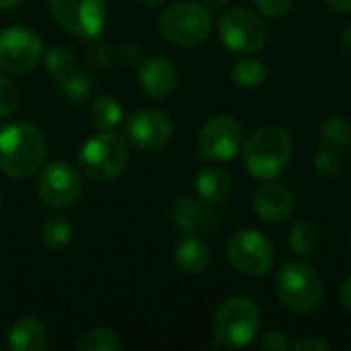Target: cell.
I'll use <instances>...</instances> for the list:
<instances>
[{"instance_id":"6da1fadb","label":"cell","mask_w":351,"mask_h":351,"mask_svg":"<svg viewBox=\"0 0 351 351\" xmlns=\"http://www.w3.org/2000/svg\"><path fill=\"white\" fill-rule=\"evenodd\" d=\"M47 142L43 132L16 119L0 130V171L10 179H29L45 162Z\"/></svg>"},{"instance_id":"7a4b0ae2","label":"cell","mask_w":351,"mask_h":351,"mask_svg":"<svg viewBox=\"0 0 351 351\" xmlns=\"http://www.w3.org/2000/svg\"><path fill=\"white\" fill-rule=\"evenodd\" d=\"M294 144L290 134L280 125H265L251 134L243 146V162L251 177L259 181L278 179L290 165Z\"/></svg>"},{"instance_id":"3957f363","label":"cell","mask_w":351,"mask_h":351,"mask_svg":"<svg viewBox=\"0 0 351 351\" xmlns=\"http://www.w3.org/2000/svg\"><path fill=\"white\" fill-rule=\"evenodd\" d=\"M130 162L128 140L111 130L90 136L78 150V167L82 175L95 183H109L117 179Z\"/></svg>"},{"instance_id":"277c9868","label":"cell","mask_w":351,"mask_h":351,"mask_svg":"<svg viewBox=\"0 0 351 351\" xmlns=\"http://www.w3.org/2000/svg\"><path fill=\"white\" fill-rule=\"evenodd\" d=\"M214 27V19L208 6L197 2H175L160 14V33L167 41L179 47L202 45Z\"/></svg>"},{"instance_id":"5b68a950","label":"cell","mask_w":351,"mask_h":351,"mask_svg":"<svg viewBox=\"0 0 351 351\" xmlns=\"http://www.w3.org/2000/svg\"><path fill=\"white\" fill-rule=\"evenodd\" d=\"M276 292L284 306L294 313H313L325 298L321 276L304 261H290L276 280Z\"/></svg>"},{"instance_id":"8992f818","label":"cell","mask_w":351,"mask_h":351,"mask_svg":"<svg viewBox=\"0 0 351 351\" xmlns=\"http://www.w3.org/2000/svg\"><path fill=\"white\" fill-rule=\"evenodd\" d=\"M261 325V313L257 304L247 296H234L226 300L214 321V337L222 348L249 346Z\"/></svg>"},{"instance_id":"52a82bcc","label":"cell","mask_w":351,"mask_h":351,"mask_svg":"<svg viewBox=\"0 0 351 351\" xmlns=\"http://www.w3.org/2000/svg\"><path fill=\"white\" fill-rule=\"evenodd\" d=\"M53 19L70 35L78 39H95L107 23L103 0H47Z\"/></svg>"},{"instance_id":"ba28073f","label":"cell","mask_w":351,"mask_h":351,"mask_svg":"<svg viewBox=\"0 0 351 351\" xmlns=\"http://www.w3.org/2000/svg\"><path fill=\"white\" fill-rule=\"evenodd\" d=\"M226 255L230 265L249 278H261L265 276L274 265V245L267 241V237L259 230L245 228L232 234L226 247Z\"/></svg>"},{"instance_id":"9c48e42d","label":"cell","mask_w":351,"mask_h":351,"mask_svg":"<svg viewBox=\"0 0 351 351\" xmlns=\"http://www.w3.org/2000/svg\"><path fill=\"white\" fill-rule=\"evenodd\" d=\"M222 43L237 53H255L265 45L267 29L263 21L247 8H228L218 21Z\"/></svg>"},{"instance_id":"30bf717a","label":"cell","mask_w":351,"mask_h":351,"mask_svg":"<svg viewBox=\"0 0 351 351\" xmlns=\"http://www.w3.org/2000/svg\"><path fill=\"white\" fill-rule=\"evenodd\" d=\"M43 56L39 35L27 27L0 29V70L8 74L31 72Z\"/></svg>"},{"instance_id":"8fae6325","label":"cell","mask_w":351,"mask_h":351,"mask_svg":"<svg viewBox=\"0 0 351 351\" xmlns=\"http://www.w3.org/2000/svg\"><path fill=\"white\" fill-rule=\"evenodd\" d=\"M37 187L39 197L45 206L66 210L74 206L82 193L80 171L66 160H53L47 167H43Z\"/></svg>"},{"instance_id":"7c38bea8","label":"cell","mask_w":351,"mask_h":351,"mask_svg":"<svg viewBox=\"0 0 351 351\" xmlns=\"http://www.w3.org/2000/svg\"><path fill=\"white\" fill-rule=\"evenodd\" d=\"M243 144V128L230 115L210 117L197 138L199 154L212 162H226L237 156Z\"/></svg>"},{"instance_id":"4fadbf2b","label":"cell","mask_w":351,"mask_h":351,"mask_svg":"<svg viewBox=\"0 0 351 351\" xmlns=\"http://www.w3.org/2000/svg\"><path fill=\"white\" fill-rule=\"evenodd\" d=\"M125 138L136 148L158 150L173 138V121L156 109H138L125 119Z\"/></svg>"},{"instance_id":"5bb4252c","label":"cell","mask_w":351,"mask_h":351,"mask_svg":"<svg viewBox=\"0 0 351 351\" xmlns=\"http://www.w3.org/2000/svg\"><path fill=\"white\" fill-rule=\"evenodd\" d=\"M138 82L146 95L154 99H165L175 93L179 76L175 66L162 56H150L140 62L138 68Z\"/></svg>"},{"instance_id":"9a60e30c","label":"cell","mask_w":351,"mask_h":351,"mask_svg":"<svg viewBox=\"0 0 351 351\" xmlns=\"http://www.w3.org/2000/svg\"><path fill=\"white\" fill-rule=\"evenodd\" d=\"M253 210L255 214L269 224H280L288 220V216L294 210V197L292 193L278 183H265L261 185L253 195Z\"/></svg>"},{"instance_id":"2e32d148","label":"cell","mask_w":351,"mask_h":351,"mask_svg":"<svg viewBox=\"0 0 351 351\" xmlns=\"http://www.w3.org/2000/svg\"><path fill=\"white\" fill-rule=\"evenodd\" d=\"M175 226L187 234H202L212 228L214 216L204 199H195L191 195H183L177 199L173 208Z\"/></svg>"},{"instance_id":"e0dca14e","label":"cell","mask_w":351,"mask_h":351,"mask_svg":"<svg viewBox=\"0 0 351 351\" xmlns=\"http://www.w3.org/2000/svg\"><path fill=\"white\" fill-rule=\"evenodd\" d=\"M175 265L183 271V274H202L208 265H210V247L204 239L195 237V234H187L183 239L177 241L175 251Z\"/></svg>"},{"instance_id":"ac0fdd59","label":"cell","mask_w":351,"mask_h":351,"mask_svg":"<svg viewBox=\"0 0 351 351\" xmlns=\"http://www.w3.org/2000/svg\"><path fill=\"white\" fill-rule=\"evenodd\" d=\"M47 346V331L35 317H21L8 333V348L12 351H43Z\"/></svg>"},{"instance_id":"d6986e66","label":"cell","mask_w":351,"mask_h":351,"mask_svg":"<svg viewBox=\"0 0 351 351\" xmlns=\"http://www.w3.org/2000/svg\"><path fill=\"white\" fill-rule=\"evenodd\" d=\"M232 181L230 177L218 167H206L195 175V191L197 197L204 199L208 206L224 204L230 195Z\"/></svg>"},{"instance_id":"ffe728a7","label":"cell","mask_w":351,"mask_h":351,"mask_svg":"<svg viewBox=\"0 0 351 351\" xmlns=\"http://www.w3.org/2000/svg\"><path fill=\"white\" fill-rule=\"evenodd\" d=\"M288 243H290V249L294 255L311 257L313 253H317V249L321 245V230L311 220H298L290 228Z\"/></svg>"},{"instance_id":"44dd1931","label":"cell","mask_w":351,"mask_h":351,"mask_svg":"<svg viewBox=\"0 0 351 351\" xmlns=\"http://www.w3.org/2000/svg\"><path fill=\"white\" fill-rule=\"evenodd\" d=\"M43 66L45 72L58 80V82H66L74 72H76V58L74 51L66 45H56L51 47L45 56H43Z\"/></svg>"},{"instance_id":"7402d4cb","label":"cell","mask_w":351,"mask_h":351,"mask_svg":"<svg viewBox=\"0 0 351 351\" xmlns=\"http://www.w3.org/2000/svg\"><path fill=\"white\" fill-rule=\"evenodd\" d=\"M121 117H123V113H121L119 101L109 97V95H103V97L95 99L93 105H90V121L101 132L113 130L121 121Z\"/></svg>"},{"instance_id":"603a6c76","label":"cell","mask_w":351,"mask_h":351,"mask_svg":"<svg viewBox=\"0 0 351 351\" xmlns=\"http://www.w3.org/2000/svg\"><path fill=\"white\" fill-rule=\"evenodd\" d=\"M41 243L53 253L64 251L72 243V226L62 216H49L41 226Z\"/></svg>"},{"instance_id":"cb8c5ba5","label":"cell","mask_w":351,"mask_h":351,"mask_svg":"<svg viewBox=\"0 0 351 351\" xmlns=\"http://www.w3.org/2000/svg\"><path fill=\"white\" fill-rule=\"evenodd\" d=\"M232 80L239 86L247 88V90H255V88H259V86L265 84L267 70H265V66L259 60L245 58V60H241V62L234 64V68H232Z\"/></svg>"},{"instance_id":"d4e9b609","label":"cell","mask_w":351,"mask_h":351,"mask_svg":"<svg viewBox=\"0 0 351 351\" xmlns=\"http://www.w3.org/2000/svg\"><path fill=\"white\" fill-rule=\"evenodd\" d=\"M321 142L337 152L343 150L351 142V123L346 117H329L321 125Z\"/></svg>"},{"instance_id":"484cf974","label":"cell","mask_w":351,"mask_h":351,"mask_svg":"<svg viewBox=\"0 0 351 351\" xmlns=\"http://www.w3.org/2000/svg\"><path fill=\"white\" fill-rule=\"evenodd\" d=\"M78 351H119L121 350V341L117 339V335L109 329H93L88 333H84L80 337V341L76 343Z\"/></svg>"},{"instance_id":"4316f807","label":"cell","mask_w":351,"mask_h":351,"mask_svg":"<svg viewBox=\"0 0 351 351\" xmlns=\"http://www.w3.org/2000/svg\"><path fill=\"white\" fill-rule=\"evenodd\" d=\"M64 88H62V95L72 103V105H80L84 103L90 93H93V80L82 74V72H74L66 82H62Z\"/></svg>"},{"instance_id":"83f0119b","label":"cell","mask_w":351,"mask_h":351,"mask_svg":"<svg viewBox=\"0 0 351 351\" xmlns=\"http://www.w3.org/2000/svg\"><path fill=\"white\" fill-rule=\"evenodd\" d=\"M313 165H315L317 175H319L321 179H327V181L335 179V177L339 175V171H341L339 152L333 150V148H327V146H323V148L315 154Z\"/></svg>"},{"instance_id":"f1b7e54d","label":"cell","mask_w":351,"mask_h":351,"mask_svg":"<svg viewBox=\"0 0 351 351\" xmlns=\"http://www.w3.org/2000/svg\"><path fill=\"white\" fill-rule=\"evenodd\" d=\"M19 107V90L16 84L0 74V119L10 117Z\"/></svg>"},{"instance_id":"f546056e","label":"cell","mask_w":351,"mask_h":351,"mask_svg":"<svg viewBox=\"0 0 351 351\" xmlns=\"http://www.w3.org/2000/svg\"><path fill=\"white\" fill-rule=\"evenodd\" d=\"M90 41H95L93 43V47L88 49V60L95 64V66H99V68H107L109 64H111V58H113V53H111V47L105 43V41H101V39H90Z\"/></svg>"},{"instance_id":"4dcf8cb0","label":"cell","mask_w":351,"mask_h":351,"mask_svg":"<svg viewBox=\"0 0 351 351\" xmlns=\"http://www.w3.org/2000/svg\"><path fill=\"white\" fill-rule=\"evenodd\" d=\"M255 4L265 16H284L292 8L294 0H255Z\"/></svg>"},{"instance_id":"1f68e13d","label":"cell","mask_w":351,"mask_h":351,"mask_svg":"<svg viewBox=\"0 0 351 351\" xmlns=\"http://www.w3.org/2000/svg\"><path fill=\"white\" fill-rule=\"evenodd\" d=\"M259 346L267 351H282V350H288L290 341H288V337H286V333H284V331H280V329H271V331H267V333L261 337Z\"/></svg>"},{"instance_id":"d6a6232c","label":"cell","mask_w":351,"mask_h":351,"mask_svg":"<svg viewBox=\"0 0 351 351\" xmlns=\"http://www.w3.org/2000/svg\"><path fill=\"white\" fill-rule=\"evenodd\" d=\"M292 348L296 351H329L331 343L319 335H302L292 343Z\"/></svg>"},{"instance_id":"836d02e7","label":"cell","mask_w":351,"mask_h":351,"mask_svg":"<svg viewBox=\"0 0 351 351\" xmlns=\"http://www.w3.org/2000/svg\"><path fill=\"white\" fill-rule=\"evenodd\" d=\"M119 58H121V62H125L130 66H136V64L142 62V49H140L138 43H123L119 47Z\"/></svg>"},{"instance_id":"e575fe53","label":"cell","mask_w":351,"mask_h":351,"mask_svg":"<svg viewBox=\"0 0 351 351\" xmlns=\"http://www.w3.org/2000/svg\"><path fill=\"white\" fill-rule=\"evenodd\" d=\"M341 304L351 315V276L341 284Z\"/></svg>"},{"instance_id":"d590c367","label":"cell","mask_w":351,"mask_h":351,"mask_svg":"<svg viewBox=\"0 0 351 351\" xmlns=\"http://www.w3.org/2000/svg\"><path fill=\"white\" fill-rule=\"evenodd\" d=\"M327 6H331L333 10L339 12H351V0H323Z\"/></svg>"},{"instance_id":"8d00e7d4","label":"cell","mask_w":351,"mask_h":351,"mask_svg":"<svg viewBox=\"0 0 351 351\" xmlns=\"http://www.w3.org/2000/svg\"><path fill=\"white\" fill-rule=\"evenodd\" d=\"M343 49L351 60V25H348V29L343 31Z\"/></svg>"},{"instance_id":"74e56055","label":"cell","mask_w":351,"mask_h":351,"mask_svg":"<svg viewBox=\"0 0 351 351\" xmlns=\"http://www.w3.org/2000/svg\"><path fill=\"white\" fill-rule=\"evenodd\" d=\"M230 0H202V4L204 6H208V8H222V6H226Z\"/></svg>"},{"instance_id":"f35d334b","label":"cell","mask_w":351,"mask_h":351,"mask_svg":"<svg viewBox=\"0 0 351 351\" xmlns=\"http://www.w3.org/2000/svg\"><path fill=\"white\" fill-rule=\"evenodd\" d=\"M21 2H25V0H0V10H10V8L19 6Z\"/></svg>"},{"instance_id":"ab89813d","label":"cell","mask_w":351,"mask_h":351,"mask_svg":"<svg viewBox=\"0 0 351 351\" xmlns=\"http://www.w3.org/2000/svg\"><path fill=\"white\" fill-rule=\"evenodd\" d=\"M144 4H148V6H152V8H158V6H162L167 0H142Z\"/></svg>"},{"instance_id":"60d3db41","label":"cell","mask_w":351,"mask_h":351,"mask_svg":"<svg viewBox=\"0 0 351 351\" xmlns=\"http://www.w3.org/2000/svg\"><path fill=\"white\" fill-rule=\"evenodd\" d=\"M348 243H350V249H351V226H350V232H348Z\"/></svg>"},{"instance_id":"b9f144b4","label":"cell","mask_w":351,"mask_h":351,"mask_svg":"<svg viewBox=\"0 0 351 351\" xmlns=\"http://www.w3.org/2000/svg\"><path fill=\"white\" fill-rule=\"evenodd\" d=\"M2 202H4V197H2V191H0V208H2Z\"/></svg>"}]
</instances>
